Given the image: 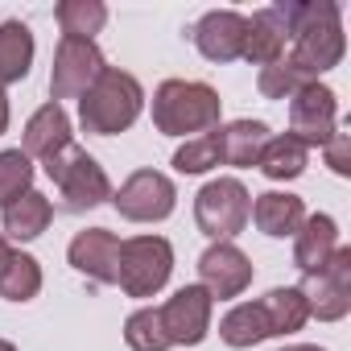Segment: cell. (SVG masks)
Masks as SVG:
<instances>
[{"instance_id":"cell-28","label":"cell","mask_w":351,"mask_h":351,"mask_svg":"<svg viewBox=\"0 0 351 351\" xmlns=\"http://www.w3.org/2000/svg\"><path fill=\"white\" fill-rule=\"evenodd\" d=\"M25 191H34V161L21 149H5L0 153V207Z\"/></svg>"},{"instance_id":"cell-34","label":"cell","mask_w":351,"mask_h":351,"mask_svg":"<svg viewBox=\"0 0 351 351\" xmlns=\"http://www.w3.org/2000/svg\"><path fill=\"white\" fill-rule=\"evenodd\" d=\"M281 351H326V347H314V343H289V347H281Z\"/></svg>"},{"instance_id":"cell-21","label":"cell","mask_w":351,"mask_h":351,"mask_svg":"<svg viewBox=\"0 0 351 351\" xmlns=\"http://www.w3.org/2000/svg\"><path fill=\"white\" fill-rule=\"evenodd\" d=\"M34 54H38V46H34V29L25 21L13 17L0 25V87L21 83L34 66Z\"/></svg>"},{"instance_id":"cell-18","label":"cell","mask_w":351,"mask_h":351,"mask_svg":"<svg viewBox=\"0 0 351 351\" xmlns=\"http://www.w3.org/2000/svg\"><path fill=\"white\" fill-rule=\"evenodd\" d=\"M269 124L265 120H228L215 128V149H219V165L232 169H252L265 141H269Z\"/></svg>"},{"instance_id":"cell-19","label":"cell","mask_w":351,"mask_h":351,"mask_svg":"<svg viewBox=\"0 0 351 351\" xmlns=\"http://www.w3.org/2000/svg\"><path fill=\"white\" fill-rule=\"evenodd\" d=\"M50 223H54V203L42 191H25V195H17V199H9L5 207H0V228H5V240H17V244L38 240Z\"/></svg>"},{"instance_id":"cell-10","label":"cell","mask_w":351,"mask_h":351,"mask_svg":"<svg viewBox=\"0 0 351 351\" xmlns=\"http://www.w3.org/2000/svg\"><path fill=\"white\" fill-rule=\"evenodd\" d=\"M157 314H161V330H165L169 347H199L211 335L215 302L203 285H182L173 298H165L157 306Z\"/></svg>"},{"instance_id":"cell-27","label":"cell","mask_w":351,"mask_h":351,"mask_svg":"<svg viewBox=\"0 0 351 351\" xmlns=\"http://www.w3.org/2000/svg\"><path fill=\"white\" fill-rule=\"evenodd\" d=\"M124 343L132 351H169V339L161 330V314L157 306H141L124 318Z\"/></svg>"},{"instance_id":"cell-16","label":"cell","mask_w":351,"mask_h":351,"mask_svg":"<svg viewBox=\"0 0 351 351\" xmlns=\"http://www.w3.org/2000/svg\"><path fill=\"white\" fill-rule=\"evenodd\" d=\"M75 136H71V116H66V108L62 104H42L29 120H25V132H21V153L34 161H50L54 153H62L66 145H71Z\"/></svg>"},{"instance_id":"cell-8","label":"cell","mask_w":351,"mask_h":351,"mask_svg":"<svg viewBox=\"0 0 351 351\" xmlns=\"http://www.w3.org/2000/svg\"><path fill=\"white\" fill-rule=\"evenodd\" d=\"M108 71V58L95 42L83 38H58L54 50V66H50V95L54 104L62 99H83L91 91V83Z\"/></svg>"},{"instance_id":"cell-32","label":"cell","mask_w":351,"mask_h":351,"mask_svg":"<svg viewBox=\"0 0 351 351\" xmlns=\"http://www.w3.org/2000/svg\"><path fill=\"white\" fill-rule=\"evenodd\" d=\"M9 120H13V112H9V95H5V87H0V136L9 132Z\"/></svg>"},{"instance_id":"cell-2","label":"cell","mask_w":351,"mask_h":351,"mask_svg":"<svg viewBox=\"0 0 351 351\" xmlns=\"http://www.w3.org/2000/svg\"><path fill=\"white\" fill-rule=\"evenodd\" d=\"M223 99L211 83L199 79H165L153 91V128L161 136H203L219 128Z\"/></svg>"},{"instance_id":"cell-35","label":"cell","mask_w":351,"mask_h":351,"mask_svg":"<svg viewBox=\"0 0 351 351\" xmlns=\"http://www.w3.org/2000/svg\"><path fill=\"white\" fill-rule=\"evenodd\" d=\"M0 351H17V347H13V343H9V339H0Z\"/></svg>"},{"instance_id":"cell-26","label":"cell","mask_w":351,"mask_h":351,"mask_svg":"<svg viewBox=\"0 0 351 351\" xmlns=\"http://www.w3.org/2000/svg\"><path fill=\"white\" fill-rule=\"evenodd\" d=\"M42 293V265L29 252H13L5 273H0V298L9 302H34Z\"/></svg>"},{"instance_id":"cell-17","label":"cell","mask_w":351,"mask_h":351,"mask_svg":"<svg viewBox=\"0 0 351 351\" xmlns=\"http://www.w3.org/2000/svg\"><path fill=\"white\" fill-rule=\"evenodd\" d=\"M339 248H343V244H339V223H335V215L314 211V215L302 219V228H298V236H293V265H298L302 273H318Z\"/></svg>"},{"instance_id":"cell-15","label":"cell","mask_w":351,"mask_h":351,"mask_svg":"<svg viewBox=\"0 0 351 351\" xmlns=\"http://www.w3.org/2000/svg\"><path fill=\"white\" fill-rule=\"evenodd\" d=\"M285 50H289V17H285V5L256 9L248 17V34H244V62L269 66Z\"/></svg>"},{"instance_id":"cell-9","label":"cell","mask_w":351,"mask_h":351,"mask_svg":"<svg viewBox=\"0 0 351 351\" xmlns=\"http://www.w3.org/2000/svg\"><path fill=\"white\" fill-rule=\"evenodd\" d=\"M302 298L310 318L339 322L351 314V248H339L318 273H302Z\"/></svg>"},{"instance_id":"cell-20","label":"cell","mask_w":351,"mask_h":351,"mask_svg":"<svg viewBox=\"0 0 351 351\" xmlns=\"http://www.w3.org/2000/svg\"><path fill=\"white\" fill-rule=\"evenodd\" d=\"M256 232H265L269 240H285V236H298L302 219H306V203L289 191H265L252 199V215Z\"/></svg>"},{"instance_id":"cell-1","label":"cell","mask_w":351,"mask_h":351,"mask_svg":"<svg viewBox=\"0 0 351 351\" xmlns=\"http://www.w3.org/2000/svg\"><path fill=\"white\" fill-rule=\"evenodd\" d=\"M285 17H289V50L281 58L306 83H318L347 54L343 13L335 0H285Z\"/></svg>"},{"instance_id":"cell-30","label":"cell","mask_w":351,"mask_h":351,"mask_svg":"<svg viewBox=\"0 0 351 351\" xmlns=\"http://www.w3.org/2000/svg\"><path fill=\"white\" fill-rule=\"evenodd\" d=\"M219 165V149H215V128L203 136H191L178 153H173V169L178 173H207Z\"/></svg>"},{"instance_id":"cell-29","label":"cell","mask_w":351,"mask_h":351,"mask_svg":"<svg viewBox=\"0 0 351 351\" xmlns=\"http://www.w3.org/2000/svg\"><path fill=\"white\" fill-rule=\"evenodd\" d=\"M302 87H306V79H302L285 58H277V62L261 66V75H256V91H261L265 99H293Z\"/></svg>"},{"instance_id":"cell-5","label":"cell","mask_w":351,"mask_h":351,"mask_svg":"<svg viewBox=\"0 0 351 351\" xmlns=\"http://www.w3.org/2000/svg\"><path fill=\"white\" fill-rule=\"evenodd\" d=\"M173 273V244L165 236H132L120 240L116 256V285L128 298H153L165 289Z\"/></svg>"},{"instance_id":"cell-3","label":"cell","mask_w":351,"mask_h":351,"mask_svg":"<svg viewBox=\"0 0 351 351\" xmlns=\"http://www.w3.org/2000/svg\"><path fill=\"white\" fill-rule=\"evenodd\" d=\"M145 112V87L136 75L120 71V66H108L91 91L79 99V124L83 132L91 136H116V132H128Z\"/></svg>"},{"instance_id":"cell-33","label":"cell","mask_w":351,"mask_h":351,"mask_svg":"<svg viewBox=\"0 0 351 351\" xmlns=\"http://www.w3.org/2000/svg\"><path fill=\"white\" fill-rule=\"evenodd\" d=\"M9 256H13V248H9V240H5V232H0V273H5V265H9Z\"/></svg>"},{"instance_id":"cell-12","label":"cell","mask_w":351,"mask_h":351,"mask_svg":"<svg viewBox=\"0 0 351 351\" xmlns=\"http://www.w3.org/2000/svg\"><path fill=\"white\" fill-rule=\"evenodd\" d=\"M256 269L248 261L244 248H236L232 240H215L203 256H199V285L211 293V302H232L252 285Z\"/></svg>"},{"instance_id":"cell-31","label":"cell","mask_w":351,"mask_h":351,"mask_svg":"<svg viewBox=\"0 0 351 351\" xmlns=\"http://www.w3.org/2000/svg\"><path fill=\"white\" fill-rule=\"evenodd\" d=\"M322 157H326L330 173H339V178H351V132H335V136L322 145Z\"/></svg>"},{"instance_id":"cell-24","label":"cell","mask_w":351,"mask_h":351,"mask_svg":"<svg viewBox=\"0 0 351 351\" xmlns=\"http://www.w3.org/2000/svg\"><path fill=\"white\" fill-rule=\"evenodd\" d=\"M261 310L269 318V330L273 339H285V335H298L306 322H310V310H306V298L298 285H277L261 298Z\"/></svg>"},{"instance_id":"cell-14","label":"cell","mask_w":351,"mask_h":351,"mask_svg":"<svg viewBox=\"0 0 351 351\" xmlns=\"http://www.w3.org/2000/svg\"><path fill=\"white\" fill-rule=\"evenodd\" d=\"M116 256H120V236L108 228H87L66 244L71 269L91 277L95 285H116Z\"/></svg>"},{"instance_id":"cell-22","label":"cell","mask_w":351,"mask_h":351,"mask_svg":"<svg viewBox=\"0 0 351 351\" xmlns=\"http://www.w3.org/2000/svg\"><path fill=\"white\" fill-rule=\"evenodd\" d=\"M306 165H310V149L302 141H293L289 132L269 136L265 149H261V157H256V169L265 173L269 182H293V178L306 173Z\"/></svg>"},{"instance_id":"cell-23","label":"cell","mask_w":351,"mask_h":351,"mask_svg":"<svg viewBox=\"0 0 351 351\" xmlns=\"http://www.w3.org/2000/svg\"><path fill=\"white\" fill-rule=\"evenodd\" d=\"M219 339H223L228 347H236V351H248V347L273 339L261 302H236V306L219 318Z\"/></svg>"},{"instance_id":"cell-11","label":"cell","mask_w":351,"mask_h":351,"mask_svg":"<svg viewBox=\"0 0 351 351\" xmlns=\"http://www.w3.org/2000/svg\"><path fill=\"white\" fill-rule=\"evenodd\" d=\"M339 132V95L326 83H306L289 99V136L306 149H322Z\"/></svg>"},{"instance_id":"cell-4","label":"cell","mask_w":351,"mask_h":351,"mask_svg":"<svg viewBox=\"0 0 351 351\" xmlns=\"http://www.w3.org/2000/svg\"><path fill=\"white\" fill-rule=\"evenodd\" d=\"M46 165V178L58 186V195H62V207L66 211H91V207H99V203H112V178H108V169L83 149V145H66L62 153H54L50 161H42Z\"/></svg>"},{"instance_id":"cell-25","label":"cell","mask_w":351,"mask_h":351,"mask_svg":"<svg viewBox=\"0 0 351 351\" xmlns=\"http://www.w3.org/2000/svg\"><path fill=\"white\" fill-rule=\"evenodd\" d=\"M54 21H58L62 38L95 42V34L108 25V5L104 0H62V5L54 9Z\"/></svg>"},{"instance_id":"cell-7","label":"cell","mask_w":351,"mask_h":351,"mask_svg":"<svg viewBox=\"0 0 351 351\" xmlns=\"http://www.w3.org/2000/svg\"><path fill=\"white\" fill-rule=\"evenodd\" d=\"M112 207L128 223H161L178 207V186L161 169H132L120 191H112Z\"/></svg>"},{"instance_id":"cell-6","label":"cell","mask_w":351,"mask_h":351,"mask_svg":"<svg viewBox=\"0 0 351 351\" xmlns=\"http://www.w3.org/2000/svg\"><path fill=\"white\" fill-rule=\"evenodd\" d=\"M252 215V195L240 178H211L199 195H195V223L199 232L215 244V240H236L248 228Z\"/></svg>"},{"instance_id":"cell-13","label":"cell","mask_w":351,"mask_h":351,"mask_svg":"<svg viewBox=\"0 0 351 351\" xmlns=\"http://www.w3.org/2000/svg\"><path fill=\"white\" fill-rule=\"evenodd\" d=\"M244 34H248V17L236 13V9H211L199 17V25L191 29L195 38V50L207 58V62H236L244 58Z\"/></svg>"}]
</instances>
